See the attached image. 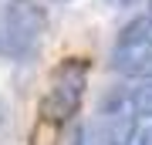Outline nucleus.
Instances as JSON below:
<instances>
[{"instance_id": "obj_1", "label": "nucleus", "mask_w": 152, "mask_h": 145, "mask_svg": "<svg viewBox=\"0 0 152 145\" xmlns=\"http://www.w3.org/2000/svg\"><path fill=\"white\" fill-rule=\"evenodd\" d=\"M44 34V14L27 0H10L0 7V54L24 58L37 47Z\"/></svg>"}, {"instance_id": "obj_2", "label": "nucleus", "mask_w": 152, "mask_h": 145, "mask_svg": "<svg viewBox=\"0 0 152 145\" xmlns=\"http://www.w3.org/2000/svg\"><path fill=\"white\" fill-rule=\"evenodd\" d=\"M85 85H88V64L81 58L64 61L51 78V88L41 101V115L48 122H68L85 98Z\"/></svg>"}, {"instance_id": "obj_3", "label": "nucleus", "mask_w": 152, "mask_h": 145, "mask_svg": "<svg viewBox=\"0 0 152 145\" xmlns=\"http://www.w3.org/2000/svg\"><path fill=\"white\" fill-rule=\"evenodd\" d=\"M112 68L125 78H152V41L135 44V47H118L112 51Z\"/></svg>"}, {"instance_id": "obj_4", "label": "nucleus", "mask_w": 152, "mask_h": 145, "mask_svg": "<svg viewBox=\"0 0 152 145\" xmlns=\"http://www.w3.org/2000/svg\"><path fill=\"white\" fill-rule=\"evenodd\" d=\"M135 132H139V115L135 111L132 115L115 111V115H108V122H105V142L108 145H129L135 138Z\"/></svg>"}, {"instance_id": "obj_5", "label": "nucleus", "mask_w": 152, "mask_h": 145, "mask_svg": "<svg viewBox=\"0 0 152 145\" xmlns=\"http://www.w3.org/2000/svg\"><path fill=\"white\" fill-rule=\"evenodd\" d=\"M129 105L139 118H152V81L149 78H142V85L129 95Z\"/></svg>"}, {"instance_id": "obj_6", "label": "nucleus", "mask_w": 152, "mask_h": 145, "mask_svg": "<svg viewBox=\"0 0 152 145\" xmlns=\"http://www.w3.org/2000/svg\"><path fill=\"white\" fill-rule=\"evenodd\" d=\"M71 145H85V128H75V135H71Z\"/></svg>"}, {"instance_id": "obj_7", "label": "nucleus", "mask_w": 152, "mask_h": 145, "mask_svg": "<svg viewBox=\"0 0 152 145\" xmlns=\"http://www.w3.org/2000/svg\"><path fill=\"white\" fill-rule=\"evenodd\" d=\"M139 145H152V125H149V128L139 135Z\"/></svg>"}, {"instance_id": "obj_8", "label": "nucleus", "mask_w": 152, "mask_h": 145, "mask_svg": "<svg viewBox=\"0 0 152 145\" xmlns=\"http://www.w3.org/2000/svg\"><path fill=\"white\" fill-rule=\"evenodd\" d=\"M4 115H7V108H4V98H0V122H4Z\"/></svg>"}, {"instance_id": "obj_9", "label": "nucleus", "mask_w": 152, "mask_h": 145, "mask_svg": "<svg viewBox=\"0 0 152 145\" xmlns=\"http://www.w3.org/2000/svg\"><path fill=\"white\" fill-rule=\"evenodd\" d=\"M125 4H132V0H118V7H125Z\"/></svg>"}, {"instance_id": "obj_10", "label": "nucleus", "mask_w": 152, "mask_h": 145, "mask_svg": "<svg viewBox=\"0 0 152 145\" xmlns=\"http://www.w3.org/2000/svg\"><path fill=\"white\" fill-rule=\"evenodd\" d=\"M54 4H68V0H54Z\"/></svg>"}, {"instance_id": "obj_11", "label": "nucleus", "mask_w": 152, "mask_h": 145, "mask_svg": "<svg viewBox=\"0 0 152 145\" xmlns=\"http://www.w3.org/2000/svg\"><path fill=\"white\" fill-rule=\"evenodd\" d=\"M149 10H152V0H149Z\"/></svg>"}]
</instances>
